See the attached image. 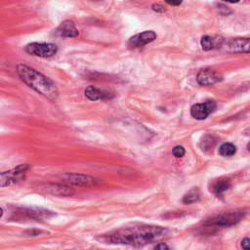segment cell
<instances>
[{"label":"cell","instance_id":"cell-3","mask_svg":"<svg viewBox=\"0 0 250 250\" xmlns=\"http://www.w3.org/2000/svg\"><path fill=\"white\" fill-rule=\"evenodd\" d=\"M244 213L241 211H233L228 213H222L206 220L203 225L206 228H223L230 227L241 221Z\"/></svg>","mask_w":250,"mask_h":250},{"label":"cell","instance_id":"cell-8","mask_svg":"<svg viewBox=\"0 0 250 250\" xmlns=\"http://www.w3.org/2000/svg\"><path fill=\"white\" fill-rule=\"evenodd\" d=\"M156 39V33L152 30H146L132 36L128 41V47L131 49L141 48Z\"/></svg>","mask_w":250,"mask_h":250},{"label":"cell","instance_id":"cell-19","mask_svg":"<svg viewBox=\"0 0 250 250\" xmlns=\"http://www.w3.org/2000/svg\"><path fill=\"white\" fill-rule=\"evenodd\" d=\"M249 243H250V239H249L248 237H245V238L241 241L240 246H241L243 249L248 250V249H249Z\"/></svg>","mask_w":250,"mask_h":250},{"label":"cell","instance_id":"cell-21","mask_svg":"<svg viewBox=\"0 0 250 250\" xmlns=\"http://www.w3.org/2000/svg\"><path fill=\"white\" fill-rule=\"evenodd\" d=\"M153 248H154V249H162V250H164V249H170V247H169L166 243H164V242H159V243H157Z\"/></svg>","mask_w":250,"mask_h":250},{"label":"cell","instance_id":"cell-14","mask_svg":"<svg viewBox=\"0 0 250 250\" xmlns=\"http://www.w3.org/2000/svg\"><path fill=\"white\" fill-rule=\"evenodd\" d=\"M85 97L90 101H98V100H105L110 98V94L107 91L98 89L94 86H88L84 91Z\"/></svg>","mask_w":250,"mask_h":250},{"label":"cell","instance_id":"cell-9","mask_svg":"<svg viewBox=\"0 0 250 250\" xmlns=\"http://www.w3.org/2000/svg\"><path fill=\"white\" fill-rule=\"evenodd\" d=\"M222 79L219 72L211 68H205L200 70L196 75V81L201 86H211L216 84Z\"/></svg>","mask_w":250,"mask_h":250},{"label":"cell","instance_id":"cell-5","mask_svg":"<svg viewBox=\"0 0 250 250\" xmlns=\"http://www.w3.org/2000/svg\"><path fill=\"white\" fill-rule=\"evenodd\" d=\"M25 52L40 58H51L57 54L58 47L54 43L32 42L25 46Z\"/></svg>","mask_w":250,"mask_h":250},{"label":"cell","instance_id":"cell-12","mask_svg":"<svg viewBox=\"0 0 250 250\" xmlns=\"http://www.w3.org/2000/svg\"><path fill=\"white\" fill-rule=\"evenodd\" d=\"M56 34L60 37L71 38L78 36L79 32L75 26V23L72 21H64L58 26Z\"/></svg>","mask_w":250,"mask_h":250},{"label":"cell","instance_id":"cell-16","mask_svg":"<svg viewBox=\"0 0 250 250\" xmlns=\"http://www.w3.org/2000/svg\"><path fill=\"white\" fill-rule=\"evenodd\" d=\"M236 152V146L231 143H224L219 147V153L222 156L229 157L234 155Z\"/></svg>","mask_w":250,"mask_h":250},{"label":"cell","instance_id":"cell-25","mask_svg":"<svg viewBox=\"0 0 250 250\" xmlns=\"http://www.w3.org/2000/svg\"><path fill=\"white\" fill-rule=\"evenodd\" d=\"M95 1H97V0H95Z\"/></svg>","mask_w":250,"mask_h":250},{"label":"cell","instance_id":"cell-11","mask_svg":"<svg viewBox=\"0 0 250 250\" xmlns=\"http://www.w3.org/2000/svg\"><path fill=\"white\" fill-rule=\"evenodd\" d=\"M47 193L56 196H69L75 193V190L68 185L61 184H47L42 188Z\"/></svg>","mask_w":250,"mask_h":250},{"label":"cell","instance_id":"cell-17","mask_svg":"<svg viewBox=\"0 0 250 250\" xmlns=\"http://www.w3.org/2000/svg\"><path fill=\"white\" fill-rule=\"evenodd\" d=\"M200 197V192L199 189L194 188L192 189H190L189 191H188L184 197H183V202L185 204H191L193 202H196Z\"/></svg>","mask_w":250,"mask_h":250},{"label":"cell","instance_id":"cell-13","mask_svg":"<svg viewBox=\"0 0 250 250\" xmlns=\"http://www.w3.org/2000/svg\"><path fill=\"white\" fill-rule=\"evenodd\" d=\"M224 44V38L219 35H205L200 40V45L204 51L221 48Z\"/></svg>","mask_w":250,"mask_h":250},{"label":"cell","instance_id":"cell-23","mask_svg":"<svg viewBox=\"0 0 250 250\" xmlns=\"http://www.w3.org/2000/svg\"><path fill=\"white\" fill-rule=\"evenodd\" d=\"M225 2H228V3H237L239 0H223Z\"/></svg>","mask_w":250,"mask_h":250},{"label":"cell","instance_id":"cell-15","mask_svg":"<svg viewBox=\"0 0 250 250\" xmlns=\"http://www.w3.org/2000/svg\"><path fill=\"white\" fill-rule=\"evenodd\" d=\"M229 188H230V182L229 179H220L213 184L211 190L215 195L219 196L223 192L228 190Z\"/></svg>","mask_w":250,"mask_h":250},{"label":"cell","instance_id":"cell-7","mask_svg":"<svg viewBox=\"0 0 250 250\" xmlns=\"http://www.w3.org/2000/svg\"><path fill=\"white\" fill-rule=\"evenodd\" d=\"M217 107V104L214 101H207L201 104H195L190 108V114L197 120H203L207 118Z\"/></svg>","mask_w":250,"mask_h":250},{"label":"cell","instance_id":"cell-1","mask_svg":"<svg viewBox=\"0 0 250 250\" xmlns=\"http://www.w3.org/2000/svg\"><path fill=\"white\" fill-rule=\"evenodd\" d=\"M167 233L168 229L159 226H138L115 230L105 235L104 239L114 244L140 247L156 242L165 237Z\"/></svg>","mask_w":250,"mask_h":250},{"label":"cell","instance_id":"cell-6","mask_svg":"<svg viewBox=\"0 0 250 250\" xmlns=\"http://www.w3.org/2000/svg\"><path fill=\"white\" fill-rule=\"evenodd\" d=\"M62 182L68 186H78V187H89L96 185L99 181L98 179L84 174L77 173H65L62 176Z\"/></svg>","mask_w":250,"mask_h":250},{"label":"cell","instance_id":"cell-10","mask_svg":"<svg viewBox=\"0 0 250 250\" xmlns=\"http://www.w3.org/2000/svg\"><path fill=\"white\" fill-rule=\"evenodd\" d=\"M249 38H232L226 44V50L232 53H249Z\"/></svg>","mask_w":250,"mask_h":250},{"label":"cell","instance_id":"cell-2","mask_svg":"<svg viewBox=\"0 0 250 250\" xmlns=\"http://www.w3.org/2000/svg\"><path fill=\"white\" fill-rule=\"evenodd\" d=\"M17 73L22 82H24L38 94L51 101L57 100L59 96L58 88L54 81L49 77L45 76L38 70L22 63L17 65Z\"/></svg>","mask_w":250,"mask_h":250},{"label":"cell","instance_id":"cell-4","mask_svg":"<svg viewBox=\"0 0 250 250\" xmlns=\"http://www.w3.org/2000/svg\"><path fill=\"white\" fill-rule=\"evenodd\" d=\"M29 168L28 164H21L13 169L0 172V187H7L21 181Z\"/></svg>","mask_w":250,"mask_h":250},{"label":"cell","instance_id":"cell-18","mask_svg":"<svg viewBox=\"0 0 250 250\" xmlns=\"http://www.w3.org/2000/svg\"><path fill=\"white\" fill-rule=\"evenodd\" d=\"M172 152H173V155H174L175 157L180 158V157H183V156L185 155L186 150H185V147H184V146H174Z\"/></svg>","mask_w":250,"mask_h":250},{"label":"cell","instance_id":"cell-22","mask_svg":"<svg viewBox=\"0 0 250 250\" xmlns=\"http://www.w3.org/2000/svg\"><path fill=\"white\" fill-rule=\"evenodd\" d=\"M152 10L155 11V12H158V13H163V12H165V9H164L161 5H159V4H154V5H152Z\"/></svg>","mask_w":250,"mask_h":250},{"label":"cell","instance_id":"cell-24","mask_svg":"<svg viewBox=\"0 0 250 250\" xmlns=\"http://www.w3.org/2000/svg\"><path fill=\"white\" fill-rule=\"evenodd\" d=\"M3 216V209L0 207V218Z\"/></svg>","mask_w":250,"mask_h":250},{"label":"cell","instance_id":"cell-20","mask_svg":"<svg viewBox=\"0 0 250 250\" xmlns=\"http://www.w3.org/2000/svg\"><path fill=\"white\" fill-rule=\"evenodd\" d=\"M164 1L171 6H180L183 2V0H164Z\"/></svg>","mask_w":250,"mask_h":250}]
</instances>
